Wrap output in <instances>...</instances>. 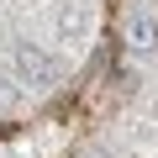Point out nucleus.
<instances>
[{
    "instance_id": "nucleus-3",
    "label": "nucleus",
    "mask_w": 158,
    "mask_h": 158,
    "mask_svg": "<svg viewBox=\"0 0 158 158\" xmlns=\"http://www.w3.org/2000/svg\"><path fill=\"white\" fill-rule=\"evenodd\" d=\"M85 32H90V11L85 6H63L58 11V42H85Z\"/></svg>"
},
{
    "instance_id": "nucleus-1",
    "label": "nucleus",
    "mask_w": 158,
    "mask_h": 158,
    "mask_svg": "<svg viewBox=\"0 0 158 158\" xmlns=\"http://www.w3.org/2000/svg\"><path fill=\"white\" fill-rule=\"evenodd\" d=\"M11 74H16L21 90H53L58 85V58L37 42H16L11 48Z\"/></svg>"
},
{
    "instance_id": "nucleus-2",
    "label": "nucleus",
    "mask_w": 158,
    "mask_h": 158,
    "mask_svg": "<svg viewBox=\"0 0 158 158\" xmlns=\"http://www.w3.org/2000/svg\"><path fill=\"white\" fill-rule=\"evenodd\" d=\"M127 48L132 53H158V16H132L127 21Z\"/></svg>"
}]
</instances>
